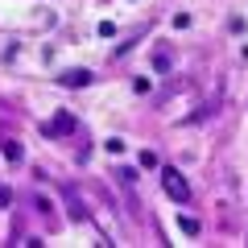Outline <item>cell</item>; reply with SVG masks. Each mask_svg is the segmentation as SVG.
Masks as SVG:
<instances>
[{"mask_svg":"<svg viewBox=\"0 0 248 248\" xmlns=\"http://www.w3.org/2000/svg\"><path fill=\"white\" fill-rule=\"evenodd\" d=\"M161 190H166L174 203H190V182H186L178 170H170V166L161 170Z\"/></svg>","mask_w":248,"mask_h":248,"instance_id":"6da1fadb","label":"cell"},{"mask_svg":"<svg viewBox=\"0 0 248 248\" xmlns=\"http://www.w3.org/2000/svg\"><path fill=\"white\" fill-rule=\"evenodd\" d=\"M4 157H9V161H21L25 153H21V145H17V141H4Z\"/></svg>","mask_w":248,"mask_h":248,"instance_id":"3957f363","label":"cell"},{"mask_svg":"<svg viewBox=\"0 0 248 248\" xmlns=\"http://www.w3.org/2000/svg\"><path fill=\"white\" fill-rule=\"evenodd\" d=\"M58 83H62V87H87L91 71H83V66H79V71H66V75H58Z\"/></svg>","mask_w":248,"mask_h":248,"instance_id":"7a4b0ae2","label":"cell"},{"mask_svg":"<svg viewBox=\"0 0 248 248\" xmlns=\"http://www.w3.org/2000/svg\"><path fill=\"white\" fill-rule=\"evenodd\" d=\"M182 232H186V236H199V219H190V215H182Z\"/></svg>","mask_w":248,"mask_h":248,"instance_id":"277c9868","label":"cell"},{"mask_svg":"<svg viewBox=\"0 0 248 248\" xmlns=\"http://www.w3.org/2000/svg\"><path fill=\"white\" fill-rule=\"evenodd\" d=\"M104 149L108 153H124V141H120V137H112V141H104Z\"/></svg>","mask_w":248,"mask_h":248,"instance_id":"5b68a950","label":"cell"}]
</instances>
